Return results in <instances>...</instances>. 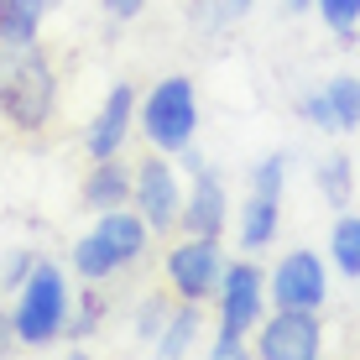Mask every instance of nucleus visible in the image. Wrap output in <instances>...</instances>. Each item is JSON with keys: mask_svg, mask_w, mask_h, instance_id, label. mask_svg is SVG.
<instances>
[{"mask_svg": "<svg viewBox=\"0 0 360 360\" xmlns=\"http://www.w3.org/2000/svg\"><path fill=\"white\" fill-rule=\"evenodd\" d=\"M63 360H99V355H94V350H84V345H73V350H68Z\"/></svg>", "mask_w": 360, "mask_h": 360, "instance_id": "nucleus-31", "label": "nucleus"}, {"mask_svg": "<svg viewBox=\"0 0 360 360\" xmlns=\"http://www.w3.org/2000/svg\"><path fill=\"white\" fill-rule=\"evenodd\" d=\"M152 245H157L152 225H146L131 204H120V209L94 214L84 235H73V245H68V271H73V282H99V288H115V282H126L131 271L146 266Z\"/></svg>", "mask_w": 360, "mask_h": 360, "instance_id": "nucleus-1", "label": "nucleus"}, {"mask_svg": "<svg viewBox=\"0 0 360 360\" xmlns=\"http://www.w3.org/2000/svg\"><path fill=\"white\" fill-rule=\"evenodd\" d=\"M209 308L204 303H172V319L162 324L152 345H146V360H198L209 340Z\"/></svg>", "mask_w": 360, "mask_h": 360, "instance_id": "nucleus-13", "label": "nucleus"}, {"mask_svg": "<svg viewBox=\"0 0 360 360\" xmlns=\"http://www.w3.org/2000/svg\"><path fill=\"white\" fill-rule=\"evenodd\" d=\"M198 360H256V355H251V340H235V334H214L209 329Z\"/></svg>", "mask_w": 360, "mask_h": 360, "instance_id": "nucleus-26", "label": "nucleus"}, {"mask_svg": "<svg viewBox=\"0 0 360 360\" xmlns=\"http://www.w3.org/2000/svg\"><path fill=\"white\" fill-rule=\"evenodd\" d=\"M183 204H188V172L178 167V157L146 146L131 162V209L152 225L157 240H172L183 230Z\"/></svg>", "mask_w": 360, "mask_h": 360, "instance_id": "nucleus-5", "label": "nucleus"}, {"mask_svg": "<svg viewBox=\"0 0 360 360\" xmlns=\"http://www.w3.org/2000/svg\"><path fill=\"white\" fill-rule=\"evenodd\" d=\"M324 256H329L334 277H340V282H355V288H360V204L340 209V214L329 219Z\"/></svg>", "mask_w": 360, "mask_h": 360, "instance_id": "nucleus-17", "label": "nucleus"}, {"mask_svg": "<svg viewBox=\"0 0 360 360\" xmlns=\"http://www.w3.org/2000/svg\"><path fill=\"white\" fill-rule=\"evenodd\" d=\"M136 99H141V89H136L131 79H115L105 94H99L94 115L84 120L79 131V146L89 162H105V157H126L131 136H136Z\"/></svg>", "mask_w": 360, "mask_h": 360, "instance_id": "nucleus-10", "label": "nucleus"}, {"mask_svg": "<svg viewBox=\"0 0 360 360\" xmlns=\"http://www.w3.org/2000/svg\"><path fill=\"white\" fill-rule=\"evenodd\" d=\"M188 27H193V37H204V42H219L235 21L225 16L219 0H188Z\"/></svg>", "mask_w": 360, "mask_h": 360, "instance_id": "nucleus-25", "label": "nucleus"}, {"mask_svg": "<svg viewBox=\"0 0 360 360\" xmlns=\"http://www.w3.org/2000/svg\"><path fill=\"white\" fill-rule=\"evenodd\" d=\"M131 204V162L126 157H105V162H84L79 178V209L105 214V209Z\"/></svg>", "mask_w": 360, "mask_h": 360, "instance_id": "nucleus-14", "label": "nucleus"}, {"mask_svg": "<svg viewBox=\"0 0 360 360\" xmlns=\"http://www.w3.org/2000/svg\"><path fill=\"white\" fill-rule=\"evenodd\" d=\"M271 314V297H266V262L262 256H230L225 282L219 292L209 297V324L214 334H235V340H251L256 324Z\"/></svg>", "mask_w": 360, "mask_h": 360, "instance_id": "nucleus-8", "label": "nucleus"}, {"mask_svg": "<svg viewBox=\"0 0 360 360\" xmlns=\"http://www.w3.org/2000/svg\"><path fill=\"white\" fill-rule=\"evenodd\" d=\"M292 115L303 120L308 131H319V136H334V120H329V99H324V89H319V84L297 89V99H292Z\"/></svg>", "mask_w": 360, "mask_h": 360, "instance_id": "nucleus-24", "label": "nucleus"}, {"mask_svg": "<svg viewBox=\"0 0 360 360\" xmlns=\"http://www.w3.org/2000/svg\"><path fill=\"white\" fill-rule=\"evenodd\" d=\"M58 105H63V79L42 42L32 47H6L0 42V120L16 136H42L53 131Z\"/></svg>", "mask_w": 360, "mask_h": 360, "instance_id": "nucleus-2", "label": "nucleus"}, {"mask_svg": "<svg viewBox=\"0 0 360 360\" xmlns=\"http://www.w3.org/2000/svg\"><path fill=\"white\" fill-rule=\"evenodd\" d=\"M282 204H288V198H266V193L245 188L240 204H235V219H230L235 251H245V256L277 251V240H282Z\"/></svg>", "mask_w": 360, "mask_h": 360, "instance_id": "nucleus-12", "label": "nucleus"}, {"mask_svg": "<svg viewBox=\"0 0 360 360\" xmlns=\"http://www.w3.org/2000/svg\"><path fill=\"white\" fill-rule=\"evenodd\" d=\"M110 319H115V288L79 282V292H73V314H68V345H89L94 334L110 329Z\"/></svg>", "mask_w": 360, "mask_h": 360, "instance_id": "nucleus-16", "label": "nucleus"}, {"mask_svg": "<svg viewBox=\"0 0 360 360\" xmlns=\"http://www.w3.org/2000/svg\"><path fill=\"white\" fill-rule=\"evenodd\" d=\"M282 16H314V0H277Z\"/></svg>", "mask_w": 360, "mask_h": 360, "instance_id": "nucleus-30", "label": "nucleus"}, {"mask_svg": "<svg viewBox=\"0 0 360 360\" xmlns=\"http://www.w3.org/2000/svg\"><path fill=\"white\" fill-rule=\"evenodd\" d=\"M256 360H324L329 355V329L324 314H292V308H271L251 334Z\"/></svg>", "mask_w": 360, "mask_h": 360, "instance_id": "nucleus-9", "label": "nucleus"}, {"mask_svg": "<svg viewBox=\"0 0 360 360\" xmlns=\"http://www.w3.org/2000/svg\"><path fill=\"white\" fill-rule=\"evenodd\" d=\"M37 262H42V251H37V245H6V251H0V297L16 292Z\"/></svg>", "mask_w": 360, "mask_h": 360, "instance_id": "nucleus-23", "label": "nucleus"}, {"mask_svg": "<svg viewBox=\"0 0 360 360\" xmlns=\"http://www.w3.org/2000/svg\"><path fill=\"white\" fill-rule=\"evenodd\" d=\"M16 355H21V340L11 329V308L0 303V360H16Z\"/></svg>", "mask_w": 360, "mask_h": 360, "instance_id": "nucleus-28", "label": "nucleus"}, {"mask_svg": "<svg viewBox=\"0 0 360 360\" xmlns=\"http://www.w3.org/2000/svg\"><path fill=\"white\" fill-rule=\"evenodd\" d=\"M172 303H178V297H172L167 288H146V292H136L131 297V308H126V334H131V345H152L157 334H162V324L172 319Z\"/></svg>", "mask_w": 360, "mask_h": 360, "instance_id": "nucleus-19", "label": "nucleus"}, {"mask_svg": "<svg viewBox=\"0 0 360 360\" xmlns=\"http://www.w3.org/2000/svg\"><path fill=\"white\" fill-rule=\"evenodd\" d=\"M230 219H235L230 178L214 162H198L188 172V204H183V230L178 235H219V240H225Z\"/></svg>", "mask_w": 360, "mask_h": 360, "instance_id": "nucleus-11", "label": "nucleus"}, {"mask_svg": "<svg viewBox=\"0 0 360 360\" xmlns=\"http://www.w3.org/2000/svg\"><path fill=\"white\" fill-rule=\"evenodd\" d=\"M73 292H79V282H73L68 262L42 256V262L27 271V282L6 297L11 329H16V340H21V355H27V350H53V345L68 340Z\"/></svg>", "mask_w": 360, "mask_h": 360, "instance_id": "nucleus-3", "label": "nucleus"}, {"mask_svg": "<svg viewBox=\"0 0 360 360\" xmlns=\"http://www.w3.org/2000/svg\"><path fill=\"white\" fill-rule=\"evenodd\" d=\"M204 131V94H198L193 73H162L152 79L136 99V136H141L152 152L178 157L183 146L198 141Z\"/></svg>", "mask_w": 360, "mask_h": 360, "instance_id": "nucleus-4", "label": "nucleus"}, {"mask_svg": "<svg viewBox=\"0 0 360 360\" xmlns=\"http://www.w3.org/2000/svg\"><path fill=\"white\" fill-rule=\"evenodd\" d=\"M146 11H152V0H99V16L115 21V27H131V21H141Z\"/></svg>", "mask_w": 360, "mask_h": 360, "instance_id": "nucleus-27", "label": "nucleus"}, {"mask_svg": "<svg viewBox=\"0 0 360 360\" xmlns=\"http://www.w3.org/2000/svg\"><path fill=\"white\" fill-rule=\"evenodd\" d=\"M314 193L319 204L329 209V214H340V209L355 204V157L345 152V146H334L314 162Z\"/></svg>", "mask_w": 360, "mask_h": 360, "instance_id": "nucleus-18", "label": "nucleus"}, {"mask_svg": "<svg viewBox=\"0 0 360 360\" xmlns=\"http://www.w3.org/2000/svg\"><path fill=\"white\" fill-rule=\"evenodd\" d=\"M162 288L178 297V303H204L219 292L230 266V245L219 235H172L162 240Z\"/></svg>", "mask_w": 360, "mask_h": 360, "instance_id": "nucleus-7", "label": "nucleus"}, {"mask_svg": "<svg viewBox=\"0 0 360 360\" xmlns=\"http://www.w3.org/2000/svg\"><path fill=\"white\" fill-rule=\"evenodd\" d=\"M63 11V0H0V42L6 47H32L42 42L47 21Z\"/></svg>", "mask_w": 360, "mask_h": 360, "instance_id": "nucleus-15", "label": "nucleus"}, {"mask_svg": "<svg viewBox=\"0 0 360 360\" xmlns=\"http://www.w3.org/2000/svg\"><path fill=\"white\" fill-rule=\"evenodd\" d=\"M288 183H292V152H288V146H277V152H262L251 167H245V188H251V193L288 198Z\"/></svg>", "mask_w": 360, "mask_h": 360, "instance_id": "nucleus-21", "label": "nucleus"}, {"mask_svg": "<svg viewBox=\"0 0 360 360\" xmlns=\"http://www.w3.org/2000/svg\"><path fill=\"white\" fill-rule=\"evenodd\" d=\"M219 6H225V16H230V21H245L256 6H262V0H219Z\"/></svg>", "mask_w": 360, "mask_h": 360, "instance_id": "nucleus-29", "label": "nucleus"}, {"mask_svg": "<svg viewBox=\"0 0 360 360\" xmlns=\"http://www.w3.org/2000/svg\"><path fill=\"white\" fill-rule=\"evenodd\" d=\"M266 297H271V308L324 314L334 297V266H329L324 245H282L266 262Z\"/></svg>", "mask_w": 360, "mask_h": 360, "instance_id": "nucleus-6", "label": "nucleus"}, {"mask_svg": "<svg viewBox=\"0 0 360 360\" xmlns=\"http://www.w3.org/2000/svg\"><path fill=\"white\" fill-rule=\"evenodd\" d=\"M319 89H324V99H329L334 136H360V73L340 68V73H329Z\"/></svg>", "mask_w": 360, "mask_h": 360, "instance_id": "nucleus-20", "label": "nucleus"}, {"mask_svg": "<svg viewBox=\"0 0 360 360\" xmlns=\"http://www.w3.org/2000/svg\"><path fill=\"white\" fill-rule=\"evenodd\" d=\"M314 16H319V27L345 47L360 37V0H314Z\"/></svg>", "mask_w": 360, "mask_h": 360, "instance_id": "nucleus-22", "label": "nucleus"}]
</instances>
